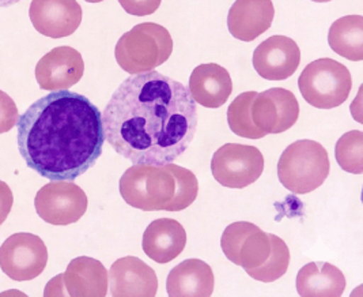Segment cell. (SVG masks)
I'll return each instance as SVG.
<instances>
[{"instance_id":"6da1fadb","label":"cell","mask_w":363,"mask_h":297,"mask_svg":"<svg viewBox=\"0 0 363 297\" xmlns=\"http://www.w3.org/2000/svg\"><path fill=\"white\" fill-rule=\"evenodd\" d=\"M106 142L133 164L165 166L186 151L198 129L188 87L158 71L128 77L102 114Z\"/></svg>"},{"instance_id":"7a4b0ae2","label":"cell","mask_w":363,"mask_h":297,"mask_svg":"<svg viewBox=\"0 0 363 297\" xmlns=\"http://www.w3.org/2000/svg\"><path fill=\"white\" fill-rule=\"evenodd\" d=\"M18 150L48 180L74 182L99 161L105 144L102 114L86 96L56 90L18 117Z\"/></svg>"},{"instance_id":"3957f363","label":"cell","mask_w":363,"mask_h":297,"mask_svg":"<svg viewBox=\"0 0 363 297\" xmlns=\"http://www.w3.org/2000/svg\"><path fill=\"white\" fill-rule=\"evenodd\" d=\"M120 194L127 205L143 212H173L177 182L170 166L135 164L120 179Z\"/></svg>"},{"instance_id":"277c9868","label":"cell","mask_w":363,"mask_h":297,"mask_svg":"<svg viewBox=\"0 0 363 297\" xmlns=\"http://www.w3.org/2000/svg\"><path fill=\"white\" fill-rule=\"evenodd\" d=\"M173 52V38L162 25L146 22L123 34L115 48L117 65L136 75L162 66Z\"/></svg>"},{"instance_id":"5b68a950","label":"cell","mask_w":363,"mask_h":297,"mask_svg":"<svg viewBox=\"0 0 363 297\" xmlns=\"http://www.w3.org/2000/svg\"><path fill=\"white\" fill-rule=\"evenodd\" d=\"M330 169V157L325 148L312 139H301L281 153L278 178L284 188L302 195L323 185Z\"/></svg>"},{"instance_id":"8992f818","label":"cell","mask_w":363,"mask_h":297,"mask_svg":"<svg viewBox=\"0 0 363 297\" xmlns=\"http://www.w3.org/2000/svg\"><path fill=\"white\" fill-rule=\"evenodd\" d=\"M298 87L308 104L318 109L340 107L350 96L352 77L345 65L330 59H317L303 68Z\"/></svg>"},{"instance_id":"52a82bcc","label":"cell","mask_w":363,"mask_h":297,"mask_svg":"<svg viewBox=\"0 0 363 297\" xmlns=\"http://www.w3.org/2000/svg\"><path fill=\"white\" fill-rule=\"evenodd\" d=\"M264 171V157L255 146L226 144L211 160L215 180L228 188H245L259 180Z\"/></svg>"},{"instance_id":"ba28073f","label":"cell","mask_w":363,"mask_h":297,"mask_svg":"<svg viewBox=\"0 0 363 297\" xmlns=\"http://www.w3.org/2000/svg\"><path fill=\"white\" fill-rule=\"evenodd\" d=\"M48 264V249L33 233H16L0 247V269L14 281H30L41 276Z\"/></svg>"},{"instance_id":"9c48e42d","label":"cell","mask_w":363,"mask_h":297,"mask_svg":"<svg viewBox=\"0 0 363 297\" xmlns=\"http://www.w3.org/2000/svg\"><path fill=\"white\" fill-rule=\"evenodd\" d=\"M87 195L79 185L67 180H52L38 190L34 207L40 218L50 225H69L87 210Z\"/></svg>"},{"instance_id":"30bf717a","label":"cell","mask_w":363,"mask_h":297,"mask_svg":"<svg viewBox=\"0 0 363 297\" xmlns=\"http://www.w3.org/2000/svg\"><path fill=\"white\" fill-rule=\"evenodd\" d=\"M108 270L94 258L79 256L67 266L66 273L48 282L44 296L105 297Z\"/></svg>"},{"instance_id":"8fae6325","label":"cell","mask_w":363,"mask_h":297,"mask_svg":"<svg viewBox=\"0 0 363 297\" xmlns=\"http://www.w3.org/2000/svg\"><path fill=\"white\" fill-rule=\"evenodd\" d=\"M249 116L252 124L263 135L290 130L299 117V104L294 93L274 87L257 93L250 99Z\"/></svg>"},{"instance_id":"7c38bea8","label":"cell","mask_w":363,"mask_h":297,"mask_svg":"<svg viewBox=\"0 0 363 297\" xmlns=\"http://www.w3.org/2000/svg\"><path fill=\"white\" fill-rule=\"evenodd\" d=\"M220 247L230 262L247 271L264 264L271 255L272 246L269 233L252 222L238 221L223 231Z\"/></svg>"},{"instance_id":"4fadbf2b","label":"cell","mask_w":363,"mask_h":297,"mask_svg":"<svg viewBox=\"0 0 363 297\" xmlns=\"http://www.w3.org/2000/svg\"><path fill=\"white\" fill-rule=\"evenodd\" d=\"M253 67L267 81H284L297 71L301 50L297 43L286 36L267 38L253 52Z\"/></svg>"},{"instance_id":"5bb4252c","label":"cell","mask_w":363,"mask_h":297,"mask_svg":"<svg viewBox=\"0 0 363 297\" xmlns=\"http://www.w3.org/2000/svg\"><path fill=\"white\" fill-rule=\"evenodd\" d=\"M82 7L77 0H32L29 17L34 29L50 38L75 33L82 22Z\"/></svg>"},{"instance_id":"9a60e30c","label":"cell","mask_w":363,"mask_h":297,"mask_svg":"<svg viewBox=\"0 0 363 297\" xmlns=\"http://www.w3.org/2000/svg\"><path fill=\"white\" fill-rule=\"evenodd\" d=\"M84 62L79 50L57 47L44 55L35 66V80L43 90H66L82 80Z\"/></svg>"},{"instance_id":"2e32d148","label":"cell","mask_w":363,"mask_h":297,"mask_svg":"<svg viewBox=\"0 0 363 297\" xmlns=\"http://www.w3.org/2000/svg\"><path fill=\"white\" fill-rule=\"evenodd\" d=\"M113 297H154L158 292L155 271L136 256L117 259L108 273Z\"/></svg>"},{"instance_id":"e0dca14e","label":"cell","mask_w":363,"mask_h":297,"mask_svg":"<svg viewBox=\"0 0 363 297\" xmlns=\"http://www.w3.org/2000/svg\"><path fill=\"white\" fill-rule=\"evenodd\" d=\"M274 17L272 0H235L229 10L228 28L234 38L250 43L271 28Z\"/></svg>"},{"instance_id":"ac0fdd59","label":"cell","mask_w":363,"mask_h":297,"mask_svg":"<svg viewBox=\"0 0 363 297\" xmlns=\"http://www.w3.org/2000/svg\"><path fill=\"white\" fill-rule=\"evenodd\" d=\"M185 246L186 232L179 221L172 218L152 221L143 233V251L157 264H165L174 261L182 255Z\"/></svg>"},{"instance_id":"d6986e66","label":"cell","mask_w":363,"mask_h":297,"mask_svg":"<svg viewBox=\"0 0 363 297\" xmlns=\"http://www.w3.org/2000/svg\"><path fill=\"white\" fill-rule=\"evenodd\" d=\"M188 90L195 102L204 108H220L230 97L233 81L225 67L206 63L196 67L189 78Z\"/></svg>"},{"instance_id":"ffe728a7","label":"cell","mask_w":363,"mask_h":297,"mask_svg":"<svg viewBox=\"0 0 363 297\" xmlns=\"http://www.w3.org/2000/svg\"><path fill=\"white\" fill-rule=\"evenodd\" d=\"M214 273L201 259H185L174 266L166 280L170 297H210L214 293Z\"/></svg>"},{"instance_id":"44dd1931","label":"cell","mask_w":363,"mask_h":297,"mask_svg":"<svg viewBox=\"0 0 363 297\" xmlns=\"http://www.w3.org/2000/svg\"><path fill=\"white\" fill-rule=\"evenodd\" d=\"M297 292L302 297H339L346 291L340 269L327 262H311L298 271Z\"/></svg>"},{"instance_id":"7402d4cb","label":"cell","mask_w":363,"mask_h":297,"mask_svg":"<svg viewBox=\"0 0 363 297\" xmlns=\"http://www.w3.org/2000/svg\"><path fill=\"white\" fill-rule=\"evenodd\" d=\"M330 50L351 62L363 60V17L346 16L336 19L328 32Z\"/></svg>"},{"instance_id":"603a6c76","label":"cell","mask_w":363,"mask_h":297,"mask_svg":"<svg viewBox=\"0 0 363 297\" xmlns=\"http://www.w3.org/2000/svg\"><path fill=\"white\" fill-rule=\"evenodd\" d=\"M269 239L272 246L269 258L262 266L247 270L249 277L253 280L274 282L287 273L290 264V249L279 236L269 233Z\"/></svg>"},{"instance_id":"cb8c5ba5","label":"cell","mask_w":363,"mask_h":297,"mask_svg":"<svg viewBox=\"0 0 363 297\" xmlns=\"http://www.w3.org/2000/svg\"><path fill=\"white\" fill-rule=\"evenodd\" d=\"M335 157L343 171L361 175L363 172V132L352 130L342 135L335 146Z\"/></svg>"},{"instance_id":"d4e9b609","label":"cell","mask_w":363,"mask_h":297,"mask_svg":"<svg viewBox=\"0 0 363 297\" xmlns=\"http://www.w3.org/2000/svg\"><path fill=\"white\" fill-rule=\"evenodd\" d=\"M256 92H245L233 99L228 108V123L231 131L241 138L262 139L264 135L259 131L250 122L249 104Z\"/></svg>"},{"instance_id":"484cf974","label":"cell","mask_w":363,"mask_h":297,"mask_svg":"<svg viewBox=\"0 0 363 297\" xmlns=\"http://www.w3.org/2000/svg\"><path fill=\"white\" fill-rule=\"evenodd\" d=\"M18 117L16 101L0 90V134L11 131V129L17 126Z\"/></svg>"},{"instance_id":"4316f807","label":"cell","mask_w":363,"mask_h":297,"mask_svg":"<svg viewBox=\"0 0 363 297\" xmlns=\"http://www.w3.org/2000/svg\"><path fill=\"white\" fill-rule=\"evenodd\" d=\"M162 0H118L120 6L127 14L136 16V17H146L154 14Z\"/></svg>"},{"instance_id":"83f0119b","label":"cell","mask_w":363,"mask_h":297,"mask_svg":"<svg viewBox=\"0 0 363 297\" xmlns=\"http://www.w3.org/2000/svg\"><path fill=\"white\" fill-rule=\"evenodd\" d=\"M14 205V195L7 183L0 180V225L7 220Z\"/></svg>"},{"instance_id":"f1b7e54d","label":"cell","mask_w":363,"mask_h":297,"mask_svg":"<svg viewBox=\"0 0 363 297\" xmlns=\"http://www.w3.org/2000/svg\"><path fill=\"white\" fill-rule=\"evenodd\" d=\"M22 0H0V9H6V7H11L14 4H17Z\"/></svg>"},{"instance_id":"f546056e","label":"cell","mask_w":363,"mask_h":297,"mask_svg":"<svg viewBox=\"0 0 363 297\" xmlns=\"http://www.w3.org/2000/svg\"><path fill=\"white\" fill-rule=\"evenodd\" d=\"M87 3H101V1H104V0H86Z\"/></svg>"},{"instance_id":"4dcf8cb0","label":"cell","mask_w":363,"mask_h":297,"mask_svg":"<svg viewBox=\"0 0 363 297\" xmlns=\"http://www.w3.org/2000/svg\"><path fill=\"white\" fill-rule=\"evenodd\" d=\"M312 1H315V3H328L330 0H312Z\"/></svg>"}]
</instances>
